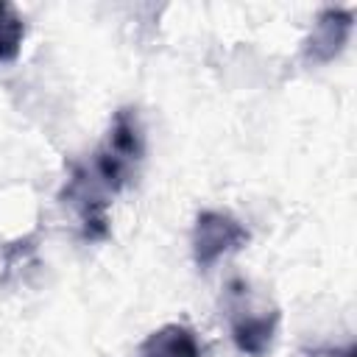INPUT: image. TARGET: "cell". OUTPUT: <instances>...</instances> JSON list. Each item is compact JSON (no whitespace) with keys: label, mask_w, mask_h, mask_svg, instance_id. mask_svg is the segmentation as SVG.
<instances>
[{"label":"cell","mask_w":357,"mask_h":357,"mask_svg":"<svg viewBox=\"0 0 357 357\" xmlns=\"http://www.w3.org/2000/svg\"><path fill=\"white\" fill-rule=\"evenodd\" d=\"M142 153H145V137H142L139 114L137 109L123 106L114 112L106 142L92 156V167H81V170L86 173L92 187L100 190L103 195L120 192L134 178V167L139 165Z\"/></svg>","instance_id":"cell-1"},{"label":"cell","mask_w":357,"mask_h":357,"mask_svg":"<svg viewBox=\"0 0 357 357\" xmlns=\"http://www.w3.org/2000/svg\"><path fill=\"white\" fill-rule=\"evenodd\" d=\"M251 240L248 229L229 212L204 209L192 226V257L201 271H209L220 257L245 248Z\"/></svg>","instance_id":"cell-2"},{"label":"cell","mask_w":357,"mask_h":357,"mask_svg":"<svg viewBox=\"0 0 357 357\" xmlns=\"http://www.w3.org/2000/svg\"><path fill=\"white\" fill-rule=\"evenodd\" d=\"M351 25H354V11H349V8H324L315 17V25H312L310 36L304 39L301 56L310 64L332 61L343 50V45L349 42Z\"/></svg>","instance_id":"cell-3"},{"label":"cell","mask_w":357,"mask_h":357,"mask_svg":"<svg viewBox=\"0 0 357 357\" xmlns=\"http://www.w3.org/2000/svg\"><path fill=\"white\" fill-rule=\"evenodd\" d=\"M279 310H243L237 307L231 312V340L234 346L248 357H265L273 346L276 329H279Z\"/></svg>","instance_id":"cell-4"},{"label":"cell","mask_w":357,"mask_h":357,"mask_svg":"<svg viewBox=\"0 0 357 357\" xmlns=\"http://www.w3.org/2000/svg\"><path fill=\"white\" fill-rule=\"evenodd\" d=\"M137 357H201V346L190 326L165 324L139 343Z\"/></svg>","instance_id":"cell-5"},{"label":"cell","mask_w":357,"mask_h":357,"mask_svg":"<svg viewBox=\"0 0 357 357\" xmlns=\"http://www.w3.org/2000/svg\"><path fill=\"white\" fill-rule=\"evenodd\" d=\"M25 39V22L17 14V8L6 0H0V64L17 61Z\"/></svg>","instance_id":"cell-6"}]
</instances>
